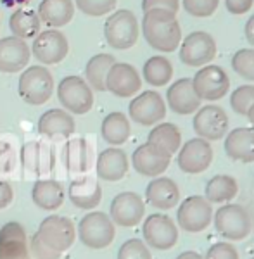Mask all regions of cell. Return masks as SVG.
Here are the masks:
<instances>
[{
    "label": "cell",
    "instance_id": "cell-43",
    "mask_svg": "<svg viewBox=\"0 0 254 259\" xmlns=\"http://www.w3.org/2000/svg\"><path fill=\"white\" fill-rule=\"evenodd\" d=\"M204 259H239L235 247L228 242H218V244L211 245L206 252Z\"/></svg>",
    "mask_w": 254,
    "mask_h": 259
},
{
    "label": "cell",
    "instance_id": "cell-18",
    "mask_svg": "<svg viewBox=\"0 0 254 259\" xmlns=\"http://www.w3.org/2000/svg\"><path fill=\"white\" fill-rule=\"evenodd\" d=\"M142 89L139 71L126 62H114L106 76V90L116 97H132Z\"/></svg>",
    "mask_w": 254,
    "mask_h": 259
},
{
    "label": "cell",
    "instance_id": "cell-25",
    "mask_svg": "<svg viewBox=\"0 0 254 259\" xmlns=\"http://www.w3.org/2000/svg\"><path fill=\"white\" fill-rule=\"evenodd\" d=\"M97 177L106 182H118L128 173V157L123 149L111 147L99 154L97 157Z\"/></svg>",
    "mask_w": 254,
    "mask_h": 259
},
{
    "label": "cell",
    "instance_id": "cell-39",
    "mask_svg": "<svg viewBox=\"0 0 254 259\" xmlns=\"http://www.w3.org/2000/svg\"><path fill=\"white\" fill-rule=\"evenodd\" d=\"M74 4L83 14L92 16V18L109 14L116 7V0H74Z\"/></svg>",
    "mask_w": 254,
    "mask_h": 259
},
{
    "label": "cell",
    "instance_id": "cell-10",
    "mask_svg": "<svg viewBox=\"0 0 254 259\" xmlns=\"http://www.w3.org/2000/svg\"><path fill=\"white\" fill-rule=\"evenodd\" d=\"M216 56V41L209 33L194 31L185 36L180 45V61L187 66H206Z\"/></svg>",
    "mask_w": 254,
    "mask_h": 259
},
{
    "label": "cell",
    "instance_id": "cell-19",
    "mask_svg": "<svg viewBox=\"0 0 254 259\" xmlns=\"http://www.w3.org/2000/svg\"><path fill=\"white\" fill-rule=\"evenodd\" d=\"M31 49L23 38L4 36L0 38V71L2 73H18L30 62Z\"/></svg>",
    "mask_w": 254,
    "mask_h": 259
},
{
    "label": "cell",
    "instance_id": "cell-31",
    "mask_svg": "<svg viewBox=\"0 0 254 259\" xmlns=\"http://www.w3.org/2000/svg\"><path fill=\"white\" fill-rule=\"evenodd\" d=\"M114 62L116 59L111 54H97L90 57L85 66V81L90 85V89L106 92V76Z\"/></svg>",
    "mask_w": 254,
    "mask_h": 259
},
{
    "label": "cell",
    "instance_id": "cell-23",
    "mask_svg": "<svg viewBox=\"0 0 254 259\" xmlns=\"http://www.w3.org/2000/svg\"><path fill=\"white\" fill-rule=\"evenodd\" d=\"M145 199L157 209H172L180 202L178 185L168 177H156L145 189Z\"/></svg>",
    "mask_w": 254,
    "mask_h": 259
},
{
    "label": "cell",
    "instance_id": "cell-41",
    "mask_svg": "<svg viewBox=\"0 0 254 259\" xmlns=\"http://www.w3.org/2000/svg\"><path fill=\"white\" fill-rule=\"evenodd\" d=\"M183 9L195 18H209L215 14L220 0H182Z\"/></svg>",
    "mask_w": 254,
    "mask_h": 259
},
{
    "label": "cell",
    "instance_id": "cell-14",
    "mask_svg": "<svg viewBox=\"0 0 254 259\" xmlns=\"http://www.w3.org/2000/svg\"><path fill=\"white\" fill-rule=\"evenodd\" d=\"M178 152V166L183 173L199 175L209 168L213 161V149L209 142L197 137V139L189 140L185 145H180Z\"/></svg>",
    "mask_w": 254,
    "mask_h": 259
},
{
    "label": "cell",
    "instance_id": "cell-20",
    "mask_svg": "<svg viewBox=\"0 0 254 259\" xmlns=\"http://www.w3.org/2000/svg\"><path fill=\"white\" fill-rule=\"evenodd\" d=\"M0 259H30L26 232L16 221L0 228Z\"/></svg>",
    "mask_w": 254,
    "mask_h": 259
},
{
    "label": "cell",
    "instance_id": "cell-3",
    "mask_svg": "<svg viewBox=\"0 0 254 259\" xmlns=\"http://www.w3.org/2000/svg\"><path fill=\"white\" fill-rule=\"evenodd\" d=\"M107 45L116 50L132 49L139 40V21L132 11L121 9L112 12L104 24Z\"/></svg>",
    "mask_w": 254,
    "mask_h": 259
},
{
    "label": "cell",
    "instance_id": "cell-11",
    "mask_svg": "<svg viewBox=\"0 0 254 259\" xmlns=\"http://www.w3.org/2000/svg\"><path fill=\"white\" fill-rule=\"evenodd\" d=\"M35 233L45 244L62 254L74 244L76 228H74L73 221L64 216H47Z\"/></svg>",
    "mask_w": 254,
    "mask_h": 259
},
{
    "label": "cell",
    "instance_id": "cell-42",
    "mask_svg": "<svg viewBox=\"0 0 254 259\" xmlns=\"http://www.w3.org/2000/svg\"><path fill=\"white\" fill-rule=\"evenodd\" d=\"M30 249H31L33 257H36V259H59V257H61V252H59V250L52 249L51 245L45 244V242L41 240L40 237L36 235V233L31 237Z\"/></svg>",
    "mask_w": 254,
    "mask_h": 259
},
{
    "label": "cell",
    "instance_id": "cell-21",
    "mask_svg": "<svg viewBox=\"0 0 254 259\" xmlns=\"http://www.w3.org/2000/svg\"><path fill=\"white\" fill-rule=\"evenodd\" d=\"M166 100H168V106L172 107V111L182 116L192 114L201 107L202 102L199 95L195 94L190 78H180L175 81L166 92Z\"/></svg>",
    "mask_w": 254,
    "mask_h": 259
},
{
    "label": "cell",
    "instance_id": "cell-12",
    "mask_svg": "<svg viewBox=\"0 0 254 259\" xmlns=\"http://www.w3.org/2000/svg\"><path fill=\"white\" fill-rule=\"evenodd\" d=\"M128 112L135 123L142 124V126H152V124L159 123L161 119H164L166 104L157 92L147 90L132 100L128 106Z\"/></svg>",
    "mask_w": 254,
    "mask_h": 259
},
{
    "label": "cell",
    "instance_id": "cell-29",
    "mask_svg": "<svg viewBox=\"0 0 254 259\" xmlns=\"http://www.w3.org/2000/svg\"><path fill=\"white\" fill-rule=\"evenodd\" d=\"M130 121L123 112H109L106 118L102 119L101 124V135L102 139L107 142L109 145H123L124 142L130 139Z\"/></svg>",
    "mask_w": 254,
    "mask_h": 259
},
{
    "label": "cell",
    "instance_id": "cell-50",
    "mask_svg": "<svg viewBox=\"0 0 254 259\" xmlns=\"http://www.w3.org/2000/svg\"><path fill=\"white\" fill-rule=\"evenodd\" d=\"M251 259H254V257H251Z\"/></svg>",
    "mask_w": 254,
    "mask_h": 259
},
{
    "label": "cell",
    "instance_id": "cell-27",
    "mask_svg": "<svg viewBox=\"0 0 254 259\" xmlns=\"http://www.w3.org/2000/svg\"><path fill=\"white\" fill-rule=\"evenodd\" d=\"M40 21L51 28H61L71 23L74 16V2L73 0H41L38 4Z\"/></svg>",
    "mask_w": 254,
    "mask_h": 259
},
{
    "label": "cell",
    "instance_id": "cell-46",
    "mask_svg": "<svg viewBox=\"0 0 254 259\" xmlns=\"http://www.w3.org/2000/svg\"><path fill=\"white\" fill-rule=\"evenodd\" d=\"M12 199H14V194H12L11 185L7 182L0 180V209H6L12 202Z\"/></svg>",
    "mask_w": 254,
    "mask_h": 259
},
{
    "label": "cell",
    "instance_id": "cell-24",
    "mask_svg": "<svg viewBox=\"0 0 254 259\" xmlns=\"http://www.w3.org/2000/svg\"><path fill=\"white\" fill-rule=\"evenodd\" d=\"M225 152L230 159L240 162L254 161V128L240 126L225 135Z\"/></svg>",
    "mask_w": 254,
    "mask_h": 259
},
{
    "label": "cell",
    "instance_id": "cell-7",
    "mask_svg": "<svg viewBox=\"0 0 254 259\" xmlns=\"http://www.w3.org/2000/svg\"><path fill=\"white\" fill-rule=\"evenodd\" d=\"M213 220L211 202L202 195H190L180 204L177 211V221L182 230L189 233L202 232Z\"/></svg>",
    "mask_w": 254,
    "mask_h": 259
},
{
    "label": "cell",
    "instance_id": "cell-1",
    "mask_svg": "<svg viewBox=\"0 0 254 259\" xmlns=\"http://www.w3.org/2000/svg\"><path fill=\"white\" fill-rule=\"evenodd\" d=\"M142 33L145 41L159 52H173L182 41V28L177 21V14L166 9L144 12Z\"/></svg>",
    "mask_w": 254,
    "mask_h": 259
},
{
    "label": "cell",
    "instance_id": "cell-37",
    "mask_svg": "<svg viewBox=\"0 0 254 259\" xmlns=\"http://www.w3.org/2000/svg\"><path fill=\"white\" fill-rule=\"evenodd\" d=\"M23 159H24V164H26L28 169L35 171V173H40L41 169L47 168V166H45L49 162L47 149H45V145L41 147L38 144L26 145L23 150Z\"/></svg>",
    "mask_w": 254,
    "mask_h": 259
},
{
    "label": "cell",
    "instance_id": "cell-26",
    "mask_svg": "<svg viewBox=\"0 0 254 259\" xmlns=\"http://www.w3.org/2000/svg\"><path fill=\"white\" fill-rule=\"evenodd\" d=\"M69 199L80 209H92L101 202L102 187L99 185L97 178L80 177L78 180H73L69 185Z\"/></svg>",
    "mask_w": 254,
    "mask_h": 259
},
{
    "label": "cell",
    "instance_id": "cell-30",
    "mask_svg": "<svg viewBox=\"0 0 254 259\" xmlns=\"http://www.w3.org/2000/svg\"><path fill=\"white\" fill-rule=\"evenodd\" d=\"M9 28H11L12 35L18 36V38H23V40L35 38L41 30V21L35 11L18 9L11 14Z\"/></svg>",
    "mask_w": 254,
    "mask_h": 259
},
{
    "label": "cell",
    "instance_id": "cell-9",
    "mask_svg": "<svg viewBox=\"0 0 254 259\" xmlns=\"http://www.w3.org/2000/svg\"><path fill=\"white\" fill-rule=\"evenodd\" d=\"M69 44L64 33H61L57 28L40 31L33 38L31 54L36 57V61L41 62L44 66L59 64V62L68 56Z\"/></svg>",
    "mask_w": 254,
    "mask_h": 259
},
{
    "label": "cell",
    "instance_id": "cell-13",
    "mask_svg": "<svg viewBox=\"0 0 254 259\" xmlns=\"http://www.w3.org/2000/svg\"><path fill=\"white\" fill-rule=\"evenodd\" d=\"M142 233L147 245L157 250L175 247L178 240V230L175 221L166 214H151L142 225Z\"/></svg>",
    "mask_w": 254,
    "mask_h": 259
},
{
    "label": "cell",
    "instance_id": "cell-40",
    "mask_svg": "<svg viewBox=\"0 0 254 259\" xmlns=\"http://www.w3.org/2000/svg\"><path fill=\"white\" fill-rule=\"evenodd\" d=\"M118 259H152L151 250L139 239H130L119 247Z\"/></svg>",
    "mask_w": 254,
    "mask_h": 259
},
{
    "label": "cell",
    "instance_id": "cell-47",
    "mask_svg": "<svg viewBox=\"0 0 254 259\" xmlns=\"http://www.w3.org/2000/svg\"><path fill=\"white\" fill-rule=\"evenodd\" d=\"M245 38H247L249 44L254 47V16L247 19V23H245Z\"/></svg>",
    "mask_w": 254,
    "mask_h": 259
},
{
    "label": "cell",
    "instance_id": "cell-17",
    "mask_svg": "<svg viewBox=\"0 0 254 259\" xmlns=\"http://www.w3.org/2000/svg\"><path fill=\"white\" fill-rule=\"evenodd\" d=\"M194 132L201 139L220 140L228 133V116L220 106H204L194 118Z\"/></svg>",
    "mask_w": 254,
    "mask_h": 259
},
{
    "label": "cell",
    "instance_id": "cell-38",
    "mask_svg": "<svg viewBox=\"0 0 254 259\" xmlns=\"http://www.w3.org/2000/svg\"><path fill=\"white\" fill-rule=\"evenodd\" d=\"M252 104H254V85H242L232 92L230 106L237 114L245 116Z\"/></svg>",
    "mask_w": 254,
    "mask_h": 259
},
{
    "label": "cell",
    "instance_id": "cell-49",
    "mask_svg": "<svg viewBox=\"0 0 254 259\" xmlns=\"http://www.w3.org/2000/svg\"><path fill=\"white\" fill-rule=\"evenodd\" d=\"M245 116H247V119L254 124V104H252L251 107H249V111H247V114H245Z\"/></svg>",
    "mask_w": 254,
    "mask_h": 259
},
{
    "label": "cell",
    "instance_id": "cell-16",
    "mask_svg": "<svg viewBox=\"0 0 254 259\" xmlns=\"http://www.w3.org/2000/svg\"><path fill=\"white\" fill-rule=\"evenodd\" d=\"M111 216L112 223L119 227H137L145 214V204L135 192H121L111 202Z\"/></svg>",
    "mask_w": 254,
    "mask_h": 259
},
{
    "label": "cell",
    "instance_id": "cell-28",
    "mask_svg": "<svg viewBox=\"0 0 254 259\" xmlns=\"http://www.w3.org/2000/svg\"><path fill=\"white\" fill-rule=\"evenodd\" d=\"M31 199L40 209L56 211L64 202V189L56 180H38L33 185Z\"/></svg>",
    "mask_w": 254,
    "mask_h": 259
},
{
    "label": "cell",
    "instance_id": "cell-44",
    "mask_svg": "<svg viewBox=\"0 0 254 259\" xmlns=\"http://www.w3.org/2000/svg\"><path fill=\"white\" fill-rule=\"evenodd\" d=\"M180 7V0H142V11L147 12L151 9H166L177 14Z\"/></svg>",
    "mask_w": 254,
    "mask_h": 259
},
{
    "label": "cell",
    "instance_id": "cell-15",
    "mask_svg": "<svg viewBox=\"0 0 254 259\" xmlns=\"http://www.w3.org/2000/svg\"><path fill=\"white\" fill-rule=\"evenodd\" d=\"M170 161H172V154L166 152L164 149L157 147V145L151 144V142L137 147L132 156L133 168H135L137 173L152 178L163 175L168 169Z\"/></svg>",
    "mask_w": 254,
    "mask_h": 259
},
{
    "label": "cell",
    "instance_id": "cell-34",
    "mask_svg": "<svg viewBox=\"0 0 254 259\" xmlns=\"http://www.w3.org/2000/svg\"><path fill=\"white\" fill-rule=\"evenodd\" d=\"M147 142L164 149L166 152H170L173 156L182 145V133L178 126H175L173 123H159L149 133Z\"/></svg>",
    "mask_w": 254,
    "mask_h": 259
},
{
    "label": "cell",
    "instance_id": "cell-32",
    "mask_svg": "<svg viewBox=\"0 0 254 259\" xmlns=\"http://www.w3.org/2000/svg\"><path fill=\"white\" fill-rule=\"evenodd\" d=\"M62 159L66 162V168L71 173H85L90 166V147L87 140L83 139H73L68 142L62 152Z\"/></svg>",
    "mask_w": 254,
    "mask_h": 259
},
{
    "label": "cell",
    "instance_id": "cell-6",
    "mask_svg": "<svg viewBox=\"0 0 254 259\" xmlns=\"http://www.w3.org/2000/svg\"><path fill=\"white\" fill-rule=\"evenodd\" d=\"M78 235L87 247L104 249L114 240V223L104 212H90L78 223Z\"/></svg>",
    "mask_w": 254,
    "mask_h": 259
},
{
    "label": "cell",
    "instance_id": "cell-2",
    "mask_svg": "<svg viewBox=\"0 0 254 259\" xmlns=\"http://www.w3.org/2000/svg\"><path fill=\"white\" fill-rule=\"evenodd\" d=\"M19 97L30 106H41L54 94V78L45 66H30L19 76Z\"/></svg>",
    "mask_w": 254,
    "mask_h": 259
},
{
    "label": "cell",
    "instance_id": "cell-36",
    "mask_svg": "<svg viewBox=\"0 0 254 259\" xmlns=\"http://www.w3.org/2000/svg\"><path fill=\"white\" fill-rule=\"evenodd\" d=\"M232 68L239 76L254 81V49H240L232 57Z\"/></svg>",
    "mask_w": 254,
    "mask_h": 259
},
{
    "label": "cell",
    "instance_id": "cell-48",
    "mask_svg": "<svg viewBox=\"0 0 254 259\" xmlns=\"http://www.w3.org/2000/svg\"><path fill=\"white\" fill-rule=\"evenodd\" d=\"M177 259H204V257L201 254L194 252V250H187V252H182Z\"/></svg>",
    "mask_w": 254,
    "mask_h": 259
},
{
    "label": "cell",
    "instance_id": "cell-5",
    "mask_svg": "<svg viewBox=\"0 0 254 259\" xmlns=\"http://www.w3.org/2000/svg\"><path fill=\"white\" fill-rule=\"evenodd\" d=\"M215 228L228 240H242L251 233V216L240 204H225L213 214Z\"/></svg>",
    "mask_w": 254,
    "mask_h": 259
},
{
    "label": "cell",
    "instance_id": "cell-8",
    "mask_svg": "<svg viewBox=\"0 0 254 259\" xmlns=\"http://www.w3.org/2000/svg\"><path fill=\"white\" fill-rule=\"evenodd\" d=\"M192 87L201 100H220L230 89V78L227 71L216 64H206L192 78Z\"/></svg>",
    "mask_w": 254,
    "mask_h": 259
},
{
    "label": "cell",
    "instance_id": "cell-4",
    "mask_svg": "<svg viewBox=\"0 0 254 259\" xmlns=\"http://www.w3.org/2000/svg\"><path fill=\"white\" fill-rule=\"evenodd\" d=\"M57 99L71 114H87L94 106V92L80 76H66L57 85Z\"/></svg>",
    "mask_w": 254,
    "mask_h": 259
},
{
    "label": "cell",
    "instance_id": "cell-35",
    "mask_svg": "<svg viewBox=\"0 0 254 259\" xmlns=\"http://www.w3.org/2000/svg\"><path fill=\"white\" fill-rule=\"evenodd\" d=\"M142 74L145 81L152 87H163L173 78V66L163 56H152L145 61Z\"/></svg>",
    "mask_w": 254,
    "mask_h": 259
},
{
    "label": "cell",
    "instance_id": "cell-33",
    "mask_svg": "<svg viewBox=\"0 0 254 259\" xmlns=\"http://www.w3.org/2000/svg\"><path fill=\"white\" fill-rule=\"evenodd\" d=\"M237 190H239V187H237L234 177H230V175H216L206 183L204 197L209 202L216 204L230 202L237 195Z\"/></svg>",
    "mask_w": 254,
    "mask_h": 259
},
{
    "label": "cell",
    "instance_id": "cell-22",
    "mask_svg": "<svg viewBox=\"0 0 254 259\" xmlns=\"http://www.w3.org/2000/svg\"><path fill=\"white\" fill-rule=\"evenodd\" d=\"M38 133L49 139H69L74 133V119L66 109H49L38 119Z\"/></svg>",
    "mask_w": 254,
    "mask_h": 259
},
{
    "label": "cell",
    "instance_id": "cell-45",
    "mask_svg": "<svg viewBox=\"0 0 254 259\" xmlns=\"http://www.w3.org/2000/svg\"><path fill=\"white\" fill-rule=\"evenodd\" d=\"M254 0H225V6H227V11L230 14H244L252 7Z\"/></svg>",
    "mask_w": 254,
    "mask_h": 259
}]
</instances>
